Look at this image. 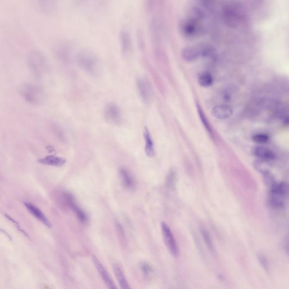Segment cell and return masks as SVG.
Listing matches in <instances>:
<instances>
[{
    "label": "cell",
    "mask_w": 289,
    "mask_h": 289,
    "mask_svg": "<svg viewBox=\"0 0 289 289\" xmlns=\"http://www.w3.org/2000/svg\"><path fill=\"white\" fill-rule=\"evenodd\" d=\"M222 17L225 23L231 28L246 26L248 21L245 10L237 2L225 3L222 8Z\"/></svg>",
    "instance_id": "1"
},
{
    "label": "cell",
    "mask_w": 289,
    "mask_h": 289,
    "mask_svg": "<svg viewBox=\"0 0 289 289\" xmlns=\"http://www.w3.org/2000/svg\"><path fill=\"white\" fill-rule=\"evenodd\" d=\"M76 61L81 69L88 74L94 77L101 75L102 70L101 62L95 52L83 49L77 52Z\"/></svg>",
    "instance_id": "2"
},
{
    "label": "cell",
    "mask_w": 289,
    "mask_h": 289,
    "mask_svg": "<svg viewBox=\"0 0 289 289\" xmlns=\"http://www.w3.org/2000/svg\"><path fill=\"white\" fill-rule=\"evenodd\" d=\"M288 186L284 182H274L269 190V203L273 208L281 209L285 207Z\"/></svg>",
    "instance_id": "3"
},
{
    "label": "cell",
    "mask_w": 289,
    "mask_h": 289,
    "mask_svg": "<svg viewBox=\"0 0 289 289\" xmlns=\"http://www.w3.org/2000/svg\"><path fill=\"white\" fill-rule=\"evenodd\" d=\"M21 94L25 100L33 105H40L46 100V92L40 86L27 83L21 88Z\"/></svg>",
    "instance_id": "4"
},
{
    "label": "cell",
    "mask_w": 289,
    "mask_h": 289,
    "mask_svg": "<svg viewBox=\"0 0 289 289\" xmlns=\"http://www.w3.org/2000/svg\"><path fill=\"white\" fill-rule=\"evenodd\" d=\"M28 64L29 69L37 77H41L46 72L48 63L45 56L40 51H32L28 57Z\"/></svg>",
    "instance_id": "5"
},
{
    "label": "cell",
    "mask_w": 289,
    "mask_h": 289,
    "mask_svg": "<svg viewBox=\"0 0 289 289\" xmlns=\"http://www.w3.org/2000/svg\"><path fill=\"white\" fill-rule=\"evenodd\" d=\"M161 229L164 242L169 253L173 257L177 258L179 255V249L172 231L164 222L161 223Z\"/></svg>",
    "instance_id": "6"
},
{
    "label": "cell",
    "mask_w": 289,
    "mask_h": 289,
    "mask_svg": "<svg viewBox=\"0 0 289 289\" xmlns=\"http://www.w3.org/2000/svg\"><path fill=\"white\" fill-rule=\"evenodd\" d=\"M104 117L107 123L119 125L122 121V113L120 107L115 103L107 104L104 109Z\"/></svg>",
    "instance_id": "7"
},
{
    "label": "cell",
    "mask_w": 289,
    "mask_h": 289,
    "mask_svg": "<svg viewBox=\"0 0 289 289\" xmlns=\"http://www.w3.org/2000/svg\"><path fill=\"white\" fill-rule=\"evenodd\" d=\"M137 89L141 99L145 104H148L151 101L152 95L151 86L146 78H139L136 81Z\"/></svg>",
    "instance_id": "8"
},
{
    "label": "cell",
    "mask_w": 289,
    "mask_h": 289,
    "mask_svg": "<svg viewBox=\"0 0 289 289\" xmlns=\"http://www.w3.org/2000/svg\"><path fill=\"white\" fill-rule=\"evenodd\" d=\"M54 54L58 61L67 63L71 60L72 47L66 42L58 43L54 48Z\"/></svg>",
    "instance_id": "9"
},
{
    "label": "cell",
    "mask_w": 289,
    "mask_h": 289,
    "mask_svg": "<svg viewBox=\"0 0 289 289\" xmlns=\"http://www.w3.org/2000/svg\"><path fill=\"white\" fill-rule=\"evenodd\" d=\"M119 174L122 185L130 192H134L137 188V181L133 174L125 168L119 169Z\"/></svg>",
    "instance_id": "10"
},
{
    "label": "cell",
    "mask_w": 289,
    "mask_h": 289,
    "mask_svg": "<svg viewBox=\"0 0 289 289\" xmlns=\"http://www.w3.org/2000/svg\"><path fill=\"white\" fill-rule=\"evenodd\" d=\"M92 261L94 263V265L99 272L100 277L102 279L103 281L105 283L106 286L109 288H116L117 287L110 277L109 273L106 270V269L103 265V264L95 256H92Z\"/></svg>",
    "instance_id": "11"
},
{
    "label": "cell",
    "mask_w": 289,
    "mask_h": 289,
    "mask_svg": "<svg viewBox=\"0 0 289 289\" xmlns=\"http://www.w3.org/2000/svg\"><path fill=\"white\" fill-rule=\"evenodd\" d=\"M119 42L122 54L125 56L130 55L133 49V42L130 32L126 28L119 32Z\"/></svg>",
    "instance_id": "12"
},
{
    "label": "cell",
    "mask_w": 289,
    "mask_h": 289,
    "mask_svg": "<svg viewBox=\"0 0 289 289\" xmlns=\"http://www.w3.org/2000/svg\"><path fill=\"white\" fill-rule=\"evenodd\" d=\"M37 6L44 14L52 16L56 14L59 8V0H36Z\"/></svg>",
    "instance_id": "13"
},
{
    "label": "cell",
    "mask_w": 289,
    "mask_h": 289,
    "mask_svg": "<svg viewBox=\"0 0 289 289\" xmlns=\"http://www.w3.org/2000/svg\"><path fill=\"white\" fill-rule=\"evenodd\" d=\"M203 47V45L185 48L182 52L183 58L185 61L189 62L197 60L200 56H202Z\"/></svg>",
    "instance_id": "14"
},
{
    "label": "cell",
    "mask_w": 289,
    "mask_h": 289,
    "mask_svg": "<svg viewBox=\"0 0 289 289\" xmlns=\"http://www.w3.org/2000/svg\"><path fill=\"white\" fill-rule=\"evenodd\" d=\"M24 205L29 213L32 214L39 222L45 225L48 228L52 227V224L50 220L47 218L46 215L42 212V211L31 203L24 202Z\"/></svg>",
    "instance_id": "15"
},
{
    "label": "cell",
    "mask_w": 289,
    "mask_h": 289,
    "mask_svg": "<svg viewBox=\"0 0 289 289\" xmlns=\"http://www.w3.org/2000/svg\"><path fill=\"white\" fill-rule=\"evenodd\" d=\"M253 153L258 158L263 161H271L276 158V155L274 152L264 146L255 147L253 150Z\"/></svg>",
    "instance_id": "16"
},
{
    "label": "cell",
    "mask_w": 289,
    "mask_h": 289,
    "mask_svg": "<svg viewBox=\"0 0 289 289\" xmlns=\"http://www.w3.org/2000/svg\"><path fill=\"white\" fill-rule=\"evenodd\" d=\"M163 4L164 0H144L145 11L150 15L160 13Z\"/></svg>",
    "instance_id": "17"
},
{
    "label": "cell",
    "mask_w": 289,
    "mask_h": 289,
    "mask_svg": "<svg viewBox=\"0 0 289 289\" xmlns=\"http://www.w3.org/2000/svg\"><path fill=\"white\" fill-rule=\"evenodd\" d=\"M233 110L231 107L222 105L215 107L212 110V114L219 119H226L232 114Z\"/></svg>",
    "instance_id": "18"
},
{
    "label": "cell",
    "mask_w": 289,
    "mask_h": 289,
    "mask_svg": "<svg viewBox=\"0 0 289 289\" xmlns=\"http://www.w3.org/2000/svg\"><path fill=\"white\" fill-rule=\"evenodd\" d=\"M144 138L145 142V151L148 157H153L155 155L154 144L152 139L149 130L146 127H144L143 131Z\"/></svg>",
    "instance_id": "19"
},
{
    "label": "cell",
    "mask_w": 289,
    "mask_h": 289,
    "mask_svg": "<svg viewBox=\"0 0 289 289\" xmlns=\"http://www.w3.org/2000/svg\"><path fill=\"white\" fill-rule=\"evenodd\" d=\"M38 162L42 164L51 166L54 167H62L66 163V159L61 156L55 155H48L45 157L39 159Z\"/></svg>",
    "instance_id": "20"
},
{
    "label": "cell",
    "mask_w": 289,
    "mask_h": 289,
    "mask_svg": "<svg viewBox=\"0 0 289 289\" xmlns=\"http://www.w3.org/2000/svg\"><path fill=\"white\" fill-rule=\"evenodd\" d=\"M112 267H113V271L117 281L118 282L120 288L122 289L131 288L129 283L127 281L125 273L118 264L114 263Z\"/></svg>",
    "instance_id": "21"
},
{
    "label": "cell",
    "mask_w": 289,
    "mask_h": 289,
    "mask_svg": "<svg viewBox=\"0 0 289 289\" xmlns=\"http://www.w3.org/2000/svg\"><path fill=\"white\" fill-rule=\"evenodd\" d=\"M73 210V212L76 215V216L80 222L82 224H86L88 222V218L87 214L83 210L76 204V202L72 203L70 207Z\"/></svg>",
    "instance_id": "22"
},
{
    "label": "cell",
    "mask_w": 289,
    "mask_h": 289,
    "mask_svg": "<svg viewBox=\"0 0 289 289\" xmlns=\"http://www.w3.org/2000/svg\"><path fill=\"white\" fill-rule=\"evenodd\" d=\"M213 77L209 73L203 72L198 77L199 85L203 87L207 88L213 84Z\"/></svg>",
    "instance_id": "23"
},
{
    "label": "cell",
    "mask_w": 289,
    "mask_h": 289,
    "mask_svg": "<svg viewBox=\"0 0 289 289\" xmlns=\"http://www.w3.org/2000/svg\"><path fill=\"white\" fill-rule=\"evenodd\" d=\"M200 232L201 233V236L203 238L204 241L207 244V247L210 250V251L212 253L215 252V247L212 241V237H211L209 233L204 228H200Z\"/></svg>",
    "instance_id": "24"
},
{
    "label": "cell",
    "mask_w": 289,
    "mask_h": 289,
    "mask_svg": "<svg viewBox=\"0 0 289 289\" xmlns=\"http://www.w3.org/2000/svg\"><path fill=\"white\" fill-rule=\"evenodd\" d=\"M197 107L200 120H201L203 125L204 126L205 129H207L209 134L213 136V132L212 129V126H211L207 117L205 116L204 112H203L202 109H201V107H200L198 104L197 105Z\"/></svg>",
    "instance_id": "25"
},
{
    "label": "cell",
    "mask_w": 289,
    "mask_h": 289,
    "mask_svg": "<svg viewBox=\"0 0 289 289\" xmlns=\"http://www.w3.org/2000/svg\"><path fill=\"white\" fill-rule=\"evenodd\" d=\"M140 269L143 275L147 279L150 278L153 276L154 269L150 264L146 262H141L140 264Z\"/></svg>",
    "instance_id": "26"
},
{
    "label": "cell",
    "mask_w": 289,
    "mask_h": 289,
    "mask_svg": "<svg viewBox=\"0 0 289 289\" xmlns=\"http://www.w3.org/2000/svg\"><path fill=\"white\" fill-rule=\"evenodd\" d=\"M176 173L174 169H171L167 175L166 180V187L169 188H173L175 183Z\"/></svg>",
    "instance_id": "27"
},
{
    "label": "cell",
    "mask_w": 289,
    "mask_h": 289,
    "mask_svg": "<svg viewBox=\"0 0 289 289\" xmlns=\"http://www.w3.org/2000/svg\"><path fill=\"white\" fill-rule=\"evenodd\" d=\"M269 139V136L265 134H257L253 136V140L258 144H267Z\"/></svg>",
    "instance_id": "28"
},
{
    "label": "cell",
    "mask_w": 289,
    "mask_h": 289,
    "mask_svg": "<svg viewBox=\"0 0 289 289\" xmlns=\"http://www.w3.org/2000/svg\"><path fill=\"white\" fill-rule=\"evenodd\" d=\"M116 226L117 232V234H118V236L119 237L121 242H125L126 237L123 227H122L121 225L118 222L116 223Z\"/></svg>",
    "instance_id": "29"
},
{
    "label": "cell",
    "mask_w": 289,
    "mask_h": 289,
    "mask_svg": "<svg viewBox=\"0 0 289 289\" xmlns=\"http://www.w3.org/2000/svg\"><path fill=\"white\" fill-rule=\"evenodd\" d=\"M258 258L259 261H260L261 263L262 264V266L266 269V271L268 270V264L266 257H264L262 254H259Z\"/></svg>",
    "instance_id": "30"
}]
</instances>
